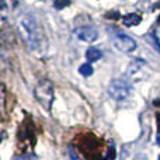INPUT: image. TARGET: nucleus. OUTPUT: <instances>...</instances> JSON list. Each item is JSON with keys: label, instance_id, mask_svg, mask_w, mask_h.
<instances>
[{"label": "nucleus", "instance_id": "9b49d317", "mask_svg": "<svg viewBox=\"0 0 160 160\" xmlns=\"http://www.w3.org/2000/svg\"><path fill=\"white\" fill-rule=\"evenodd\" d=\"M104 159L105 160H114V159H115V149H114V143H110V146H108L107 156H105Z\"/></svg>", "mask_w": 160, "mask_h": 160}, {"label": "nucleus", "instance_id": "2eb2a0df", "mask_svg": "<svg viewBox=\"0 0 160 160\" xmlns=\"http://www.w3.org/2000/svg\"><path fill=\"white\" fill-rule=\"evenodd\" d=\"M158 22H160V16H159V18H158Z\"/></svg>", "mask_w": 160, "mask_h": 160}, {"label": "nucleus", "instance_id": "f257e3e1", "mask_svg": "<svg viewBox=\"0 0 160 160\" xmlns=\"http://www.w3.org/2000/svg\"><path fill=\"white\" fill-rule=\"evenodd\" d=\"M17 28H18L21 38L24 39V42L28 45L30 49H37L39 47L41 35H39V31L35 21L30 16H27V14L20 16L18 20H17Z\"/></svg>", "mask_w": 160, "mask_h": 160}, {"label": "nucleus", "instance_id": "f03ea898", "mask_svg": "<svg viewBox=\"0 0 160 160\" xmlns=\"http://www.w3.org/2000/svg\"><path fill=\"white\" fill-rule=\"evenodd\" d=\"M34 96H35L37 101L42 105V108H45L47 111L51 110V105L53 102V84L51 80L42 79L37 83L35 88H34Z\"/></svg>", "mask_w": 160, "mask_h": 160}, {"label": "nucleus", "instance_id": "4468645a", "mask_svg": "<svg viewBox=\"0 0 160 160\" xmlns=\"http://www.w3.org/2000/svg\"><path fill=\"white\" fill-rule=\"evenodd\" d=\"M72 160H82V159H79V158H75V156H73V158H72Z\"/></svg>", "mask_w": 160, "mask_h": 160}, {"label": "nucleus", "instance_id": "7ed1b4c3", "mask_svg": "<svg viewBox=\"0 0 160 160\" xmlns=\"http://www.w3.org/2000/svg\"><path fill=\"white\" fill-rule=\"evenodd\" d=\"M108 32H110V35H111L112 44L115 45V48L119 49L121 52H132V51L136 49V41L133 38H131L129 35L115 30V28L108 30Z\"/></svg>", "mask_w": 160, "mask_h": 160}, {"label": "nucleus", "instance_id": "20e7f679", "mask_svg": "<svg viewBox=\"0 0 160 160\" xmlns=\"http://www.w3.org/2000/svg\"><path fill=\"white\" fill-rule=\"evenodd\" d=\"M131 90H132V88H131L129 83L122 79H117L110 83L108 94L111 96V98L117 100V101H122V100L128 98V96L131 94Z\"/></svg>", "mask_w": 160, "mask_h": 160}, {"label": "nucleus", "instance_id": "423d86ee", "mask_svg": "<svg viewBox=\"0 0 160 160\" xmlns=\"http://www.w3.org/2000/svg\"><path fill=\"white\" fill-rule=\"evenodd\" d=\"M75 34L79 39L84 42H94L98 38V31L93 27H79L75 30Z\"/></svg>", "mask_w": 160, "mask_h": 160}, {"label": "nucleus", "instance_id": "1a4fd4ad", "mask_svg": "<svg viewBox=\"0 0 160 160\" xmlns=\"http://www.w3.org/2000/svg\"><path fill=\"white\" fill-rule=\"evenodd\" d=\"M79 72H80V75L86 76V78H87V76H91L93 75V66H91L90 63H84L79 68Z\"/></svg>", "mask_w": 160, "mask_h": 160}, {"label": "nucleus", "instance_id": "0eeeda50", "mask_svg": "<svg viewBox=\"0 0 160 160\" xmlns=\"http://www.w3.org/2000/svg\"><path fill=\"white\" fill-rule=\"evenodd\" d=\"M122 21H124V25H127V27H133V25L141 24L142 17L139 16L138 13H131V14H127V16H124Z\"/></svg>", "mask_w": 160, "mask_h": 160}, {"label": "nucleus", "instance_id": "6e6552de", "mask_svg": "<svg viewBox=\"0 0 160 160\" xmlns=\"http://www.w3.org/2000/svg\"><path fill=\"white\" fill-rule=\"evenodd\" d=\"M86 58H87V61H90V62H97L100 58H101V51L94 48V47L88 48L87 52H86Z\"/></svg>", "mask_w": 160, "mask_h": 160}, {"label": "nucleus", "instance_id": "39448f33", "mask_svg": "<svg viewBox=\"0 0 160 160\" xmlns=\"http://www.w3.org/2000/svg\"><path fill=\"white\" fill-rule=\"evenodd\" d=\"M102 148V143L96 138L94 135H86L83 138L82 143H80V150L84 153L87 158H91V160H96L97 153L100 152V149Z\"/></svg>", "mask_w": 160, "mask_h": 160}, {"label": "nucleus", "instance_id": "9d476101", "mask_svg": "<svg viewBox=\"0 0 160 160\" xmlns=\"http://www.w3.org/2000/svg\"><path fill=\"white\" fill-rule=\"evenodd\" d=\"M69 4H70V0H55V2H53V7H55L56 10H62V8L68 7Z\"/></svg>", "mask_w": 160, "mask_h": 160}, {"label": "nucleus", "instance_id": "dca6fc26", "mask_svg": "<svg viewBox=\"0 0 160 160\" xmlns=\"http://www.w3.org/2000/svg\"><path fill=\"white\" fill-rule=\"evenodd\" d=\"M158 7H160V4H158Z\"/></svg>", "mask_w": 160, "mask_h": 160}, {"label": "nucleus", "instance_id": "f3484780", "mask_svg": "<svg viewBox=\"0 0 160 160\" xmlns=\"http://www.w3.org/2000/svg\"><path fill=\"white\" fill-rule=\"evenodd\" d=\"M159 160H160V158H159Z\"/></svg>", "mask_w": 160, "mask_h": 160}, {"label": "nucleus", "instance_id": "f8f14e48", "mask_svg": "<svg viewBox=\"0 0 160 160\" xmlns=\"http://www.w3.org/2000/svg\"><path fill=\"white\" fill-rule=\"evenodd\" d=\"M156 119H158V131L160 132V114H158V115H156Z\"/></svg>", "mask_w": 160, "mask_h": 160}, {"label": "nucleus", "instance_id": "ddd939ff", "mask_svg": "<svg viewBox=\"0 0 160 160\" xmlns=\"http://www.w3.org/2000/svg\"><path fill=\"white\" fill-rule=\"evenodd\" d=\"M156 142H158V145L160 146V136H158V139H156Z\"/></svg>", "mask_w": 160, "mask_h": 160}]
</instances>
